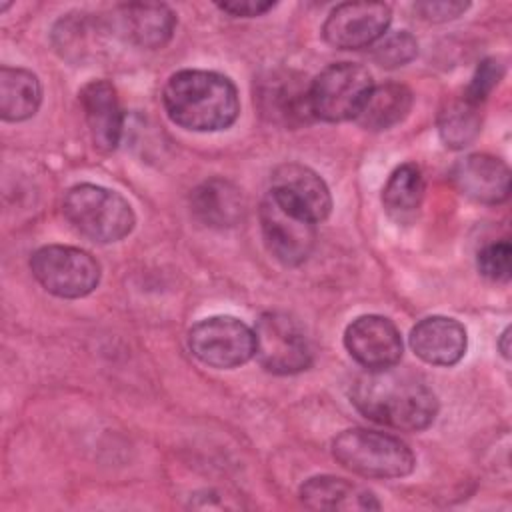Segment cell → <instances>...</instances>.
Listing matches in <instances>:
<instances>
[{
  "instance_id": "cell-14",
  "label": "cell",
  "mask_w": 512,
  "mask_h": 512,
  "mask_svg": "<svg viewBox=\"0 0 512 512\" xmlns=\"http://www.w3.org/2000/svg\"><path fill=\"white\" fill-rule=\"evenodd\" d=\"M80 104L94 148L100 152L116 150L124 128L116 88L108 80H92L80 90Z\"/></svg>"
},
{
  "instance_id": "cell-21",
  "label": "cell",
  "mask_w": 512,
  "mask_h": 512,
  "mask_svg": "<svg viewBox=\"0 0 512 512\" xmlns=\"http://www.w3.org/2000/svg\"><path fill=\"white\" fill-rule=\"evenodd\" d=\"M412 108V92L408 86L398 82H386L374 86L354 118L362 128L380 132L402 122Z\"/></svg>"
},
{
  "instance_id": "cell-13",
  "label": "cell",
  "mask_w": 512,
  "mask_h": 512,
  "mask_svg": "<svg viewBox=\"0 0 512 512\" xmlns=\"http://www.w3.org/2000/svg\"><path fill=\"white\" fill-rule=\"evenodd\" d=\"M310 84L292 70L288 72H272L268 78L260 82L258 88V104L264 116L284 126H300L312 118L310 100H308Z\"/></svg>"
},
{
  "instance_id": "cell-16",
  "label": "cell",
  "mask_w": 512,
  "mask_h": 512,
  "mask_svg": "<svg viewBox=\"0 0 512 512\" xmlns=\"http://www.w3.org/2000/svg\"><path fill=\"white\" fill-rule=\"evenodd\" d=\"M466 328L448 316H428L410 332V348L432 366H454L466 354Z\"/></svg>"
},
{
  "instance_id": "cell-29",
  "label": "cell",
  "mask_w": 512,
  "mask_h": 512,
  "mask_svg": "<svg viewBox=\"0 0 512 512\" xmlns=\"http://www.w3.org/2000/svg\"><path fill=\"white\" fill-rule=\"evenodd\" d=\"M508 328L502 332V338H500V350H502V354H504V358H508L510 354H508Z\"/></svg>"
},
{
  "instance_id": "cell-28",
  "label": "cell",
  "mask_w": 512,
  "mask_h": 512,
  "mask_svg": "<svg viewBox=\"0 0 512 512\" xmlns=\"http://www.w3.org/2000/svg\"><path fill=\"white\" fill-rule=\"evenodd\" d=\"M276 4L266 2V0H228L220 2L218 8L232 14V16H242V18H252V16H262L264 12L272 10Z\"/></svg>"
},
{
  "instance_id": "cell-8",
  "label": "cell",
  "mask_w": 512,
  "mask_h": 512,
  "mask_svg": "<svg viewBox=\"0 0 512 512\" xmlns=\"http://www.w3.org/2000/svg\"><path fill=\"white\" fill-rule=\"evenodd\" d=\"M190 352L212 368H236L254 358V330L234 316H210L188 332Z\"/></svg>"
},
{
  "instance_id": "cell-17",
  "label": "cell",
  "mask_w": 512,
  "mask_h": 512,
  "mask_svg": "<svg viewBox=\"0 0 512 512\" xmlns=\"http://www.w3.org/2000/svg\"><path fill=\"white\" fill-rule=\"evenodd\" d=\"M456 188L480 204H500L510 194L508 166L490 154H470L452 168Z\"/></svg>"
},
{
  "instance_id": "cell-25",
  "label": "cell",
  "mask_w": 512,
  "mask_h": 512,
  "mask_svg": "<svg viewBox=\"0 0 512 512\" xmlns=\"http://www.w3.org/2000/svg\"><path fill=\"white\" fill-rule=\"evenodd\" d=\"M512 248L506 240L484 246L478 252V270L482 276L494 282H508L510 278Z\"/></svg>"
},
{
  "instance_id": "cell-4",
  "label": "cell",
  "mask_w": 512,
  "mask_h": 512,
  "mask_svg": "<svg viewBox=\"0 0 512 512\" xmlns=\"http://www.w3.org/2000/svg\"><path fill=\"white\" fill-rule=\"evenodd\" d=\"M62 212L82 236L98 244L122 240L136 222L130 204L118 192L96 184L70 188L64 196Z\"/></svg>"
},
{
  "instance_id": "cell-23",
  "label": "cell",
  "mask_w": 512,
  "mask_h": 512,
  "mask_svg": "<svg viewBox=\"0 0 512 512\" xmlns=\"http://www.w3.org/2000/svg\"><path fill=\"white\" fill-rule=\"evenodd\" d=\"M480 106L462 98L450 100L438 114V132L448 148H466L480 132Z\"/></svg>"
},
{
  "instance_id": "cell-6",
  "label": "cell",
  "mask_w": 512,
  "mask_h": 512,
  "mask_svg": "<svg viewBox=\"0 0 512 512\" xmlns=\"http://www.w3.org/2000/svg\"><path fill=\"white\" fill-rule=\"evenodd\" d=\"M34 278L54 296L84 298L100 282L98 260L80 248L50 244L38 248L30 258Z\"/></svg>"
},
{
  "instance_id": "cell-5",
  "label": "cell",
  "mask_w": 512,
  "mask_h": 512,
  "mask_svg": "<svg viewBox=\"0 0 512 512\" xmlns=\"http://www.w3.org/2000/svg\"><path fill=\"white\" fill-rule=\"evenodd\" d=\"M372 88V76L364 66L354 62L330 64L310 82L312 118L324 122L354 120Z\"/></svg>"
},
{
  "instance_id": "cell-18",
  "label": "cell",
  "mask_w": 512,
  "mask_h": 512,
  "mask_svg": "<svg viewBox=\"0 0 512 512\" xmlns=\"http://www.w3.org/2000/svg\"><path fill=\"white\" fill-rule=\"evenodd\" d=\"M300 500L312 510H378L374 492L338 476H314L300 486Z\"/></svg>"
},
{
  "instance_id": "cell-7",
  "label": "cell",
  "mask_w": 512,
  "mask_h": 512,
  "mask_svg": "<svg viewBox=\"0 0 512 512\" xmlns=\"http://www.w3.org/2000/svg\"><path fill=\"white\" fill-rule=\"evenodd\" d=\"M254 330L256 360L272 374H296L310 366L312 346L296 318L286 312H264Z\"/></svg>"
},
{
  "instance_id": "cell-9",
  "label": "cell",
  "mask_w": 512,
  "mask_h": 512,
  "mask_svg": "<svg viewBox=\"0 0 512 512\" xmlns=\"http://www.w3.org/2000/svg\"><path fill=\"white\" fill-rule=\"evenodd\" d=\"M260 228L268 252L284 266H300L316 242V222L278 202L270 192L260 204Z\"/></svg>"
},
{
  "instance_id": "cell-19",
  "label": "cell",
  "mask_w": 512,
  "mask_h": 512,
  "mask_svg": "<svg viewBox=\"0 0 512 512\" xmlns=\"http://www.w3.org/2000/svg\"><path fill=\"white\" fill-rule=\"evenodd\" d=\"M190 210L210 228H232L242 220L244 198L238 186L224 178H210L190 194Z\"/></svg>"
},
{
  "instance_id": "cell-3",
  "label": "cell",
  "mask_w": 512,
  "mask_h": 512,
  "mask_svg": "<svg viewBox=\"0 0 512 512\" xmlns=\"http://www.w3.org/2000/svg\"><path fill=\"white\" fill-rule=\"evenodd\" d=\"M332 454L346 470L364 478H402L416 466L414 452L400 438L366 428L340 432Z\"/></svg>"
},
{
  "instance_id": "cell-27",
  "label": "cell",
  "mask_w": 512,
  "mask_h": 512,
  "mask_svg": "<svg viewBox=\"0 0 512 512\" xmlns=\"http://www.w3.org/2000/svg\"><path fill=\"white\" fill-rule=\"evenodd\" d=\"M414 10L420 14V18L428 22H448L464 14L468 10V2H448V0L418 2Z\"/></svg>"
},
{
  "instance_id": "cell-22",
  "label": "cell",
  "mask_w": 512,
  "mask_h": 512,
  "mask_svg": "<svg viewBox=\"0 0 512 512\" xmlns=\"http://www.w3.org/2000/svg\"><path fill=\"white\" fill-rule=\"evenodd\" d=\"M424 198V178L416 164L398 166L382 188V204L388 216L404 222L414 216Z\"/></svg>"
},
{
  "instance_id": "cell-24",
  "label": "cell",
  "mask_w": 512,
  "mask_h": 512,
  "mask_svg": "<svg viewBox=\"0 0 512 512\" xmlns=\"http://www.w3.org/2000/svg\"><path fill=\"white\" fill-rule=\"evenodd\" d=\"M418 54L416 38L406 30L386 32L372 44V60L382 68H398Z\"/></svg>"
},
{
  "instance_id": "cell-15",
  "label": "cell",
  "mask_w": 512,
  "mask_h": 512,
  "mask_svg": "<svg viewBox=\"0 0 512 512\" xmlns=\"http://www.w3.org/2000/svg\"><path fill=\"white\" fill-rule=\"evenodd\" d=\"M112 26L116 32L140 48H162L174 34L176 14L158 2H132L122 4L114 18Z\"/></svg>"
},
{
  "instance_id": "cell-12",
  "label": "cell",
  "mask_w": 512,
  "mask_h": 512,
  "mask_svg": "<svg viewBox=\"0 0 512 512\" xmlns=\"http://www.w3.org/2000/svg\"><path fill=\"white\" fill-rule=\"evenodd\" d=\"M270 194L316 224L328 218L332 210V196L322 176L298 162H286L274 168Z\"/></svg>"
},
{
  "instance_id": "cell-1",
  "label": "cell",
  "mask_w": 512,
  "mask_h": 512,
  "mask_svg": "<svg viewBox=\"0 0 512 512\" xmlns=\"http://www.w3.org/2000/svg\"><path fill=\"white\" fill-rule=\"evenodd\" d=\"M350 398L368 420L394 430H424L438 414V400L432 388L418 374L396 370L394 366L368 370L356 378Z\"/></svg>"
},
{
  "instance_id": "cell-26",
  "label": "cell",
  "mask_w": 512,
  "mask_h": 512,
  "mask_svg": "<svg viewBox=\"0 0 512 512\" xmlns=\"http://www.w3.org/2000/svg\"><path fill=\"white\" fill-rule=\"evenodd\" d=\"M502 74H504V66L496 58L482 60L462 96L480 106L488 98V94L496 88Z\"/></svg>"
},
{
  "instance_id": "cell-2",
  "label": "cell",
  "mask_w": 512,
  "mask_h": 512,
  "mask_svg": "<svg viewBox=\"0 0 512 512\" xmlns=\"http://www.w3.org/2000/svg\"><path fill=\"white\" fill-rule=\"evenodd\" d=\"M168 118L192 132H218L232 126L240 112L234 82L212 70H180L162 90Z\"/></svg>"
},
{
  "instance_id": "cell-20",
  "label": "cell",
  "mask_w": 512,
  "mask_h": 512,
  "mask_svg": "<svg viewBox=\"0 0 512 512\" xmlns=\"http://www.w3.org/2000/svg\"><path fill=\"white\" fill-rule=\"evenodd\" d=\"M42 102V86L36 74L24 68H0V116L6 122L32 118Z\"/></svg>"
},
{
  "instance_id": "cell-11",
  "label": "cell",
  "mask_w": 512,
  "mask_h": 512,
  "mask_svg": "<svg viewBox=\"0 0 512 512\" xmlns=\"http://www.w3.org/2000/svg\"><path fill=\"white\" fill-rule=\"evenodd\" d=\"M348 354L366 370L396 366L402 358V338L396 324L380 314H364L352 320L344 332Z\"/></svg>"
},
{
  "instance_id": "cell-10",
  "label": "cell",
  "mask_w": 512,
  "mask_h": 512,
  "mask_svg": "<svg viewBox=\"0 0 512 512\" xmlns=\"http://www.w3.org/2000/svg\"><path fill=\"white\" fill-rule=\"evenodd\" d=\"M390 20L392 12L384 2H344L324 20L322 36L334 48L358 50L382 38Z\"/></svg>"
}]
</instances>
